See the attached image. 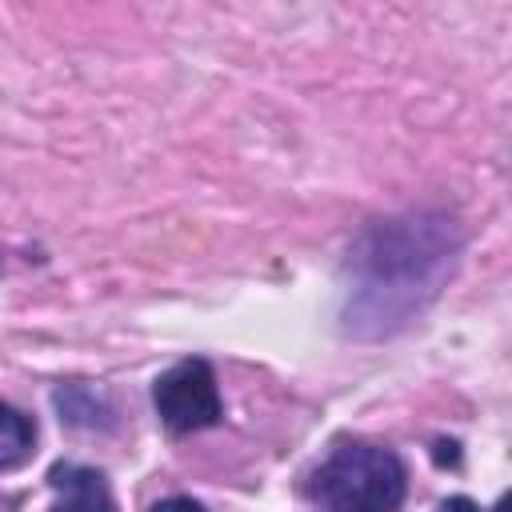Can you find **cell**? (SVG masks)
<instances>
[{
	"label": "cell",
	"instance_id": "6da1fadb",
	"mask_svg": "<svg viewBox=\"0 0 512 512\" xmlns=\"http://www.w3.org/2000/svg\"><path fill=\"white\" fill-rule=\"evenodd\" d=\"M464 236L448 212L372 220L344 260V332L380 340L408 328L448 284Z\"/></svg>",
	"mask_w": 512,
	"mask_h": 512
},
{
	"label": "cell",
	"instance_id": "7a4b0ae2",
	"mask_svg": "<svg viewBox=\"0 0 512 512\" xmlns=\"http://www.w3.org/2000/svg\"><path fill=\"white\" fill-rule=\"evenodd\" d=\"M404 492V460L392 448L368 440H340L304 484V496L328 512H396Z\"/></svg>",
	"mask_w": 512,
	"mask_h": 512
},
{
	"label": "cell",
	"instance_id": "3957f363",
	"mask_svg": "<svg viewBox=\"0 0 512 512\" xmlns=\"http://www.w3.org/2000/svg\"><path fill=\"white\" fill-rule=\"evenodd\" d=\"M152 408L172 436H188V432L220 424L224 400H220L212 364L204 356H188V360H176L172 368H164L152 380Z\"/></svg>",
	"mask_w": 512,
	"mask_h": 512
},
{
	"label": "cell",
	"instance_id": "277c9868",
	"mask_svg": "<svg viewBox=\"0 0 512 512\" xmlns=\"http://www.w3.org/2000/svg\"><path fill=\"white\" fill-rule=\"evenodd\" d=\"M48 488L56 492V504L48 512H120L100 468H88V464H76V460H60L48 472Z\"/></svg>",
	"mask_w": 512,
	"mask_h": 512
},
{
	"label": "cell",
	"instance_id": "5b68a950",
	"mask_svg": "<svg viewBox=\"0 0 512 512\" xmlns=\"http://www.w3.org/2000/svg\"><path fill=\"white\" fill-rule=\"evenodd\" d=\"M36 448V424L12 408L8 400H0V472L20 468Z\"/></svg>",
	"mask_w": 512,
	"mask_h": 512
},
{
	"label": "cell",
	"instance_id": "8992f818",
	"mask_svg": "<svg viewBox=\"0 0 512 512\" xmlns=\"http://www.w3.org/2000/svg\"><path fill=\"white\" fill-rule=\"evenodd\" d=\"M152 512H208V508L200 500H192V496H168V500L152 504Z\"/></svg>",
	"mask_w": 512,
	"mask_h": 512
},
{
	"label": "cell",
	"instance_id": "52a82bcc",
	"mask_svg": "<svg viewBox=\"0 0 512 512\" xmlns=\"http://www.w3.org/2000/svg\"><path fill=\"white\" fill-rule=\"evenodd\" d=\"M440 512H480V508H476V500H468V496H448Z\"/></svg>",
	"mask_w": 512,
	"mask_h": 512
}]
</instances>
